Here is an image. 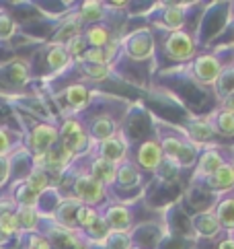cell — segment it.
I'll use <instances>...</instances> for the list:
<instances>
[{
	"instance_id": "1",
	"label": "cell",
	"mask_w": 234,
	"mask_h": 249,
	"mask_svg": "<svg viewBox=\"0 0 234 249\" xmlns=\"http://www.w3.org/2000/svg\"><path fill=\"white\" fill-rule=\"evenodd\" d=\"M60 142L74 157H83L84 153H88V148L93 144V140L86 132V126L78 118L64 120V124L60 126Z\"/></svg>"
},
{
	"instance_id": "2",
	"label": "cell",
	"mask_w": 234,
	"mask_h": 249,
	"mask_svg": "<svg viewBox=\"0 0 234 249\" xmlns=\"http://www.w3.org/2000/svg\"><path fill=\"white\" fill-rule=\"evenodd\" d=\"M160 146H163V153H165V159L168 161L177 163L179 167H191L193 163H197L200 159V153H197L195 144H191L185 136H165L160 140Z\"/></svg>"
},
{
	"instance_id": "3",
	"label": "cell",
	"mask_w": 234,
	"mask_h": 249,
	"mask_svg": "<svg viewBox=\"0 0 234 249\" xmlns=\"http://www.w3.org/2000/svg\"><path fill=\"white\" fill-rule=\"evenodd\" d=\"M74 200H78L80 204H86V206H95L99 208V204L105 200L107 196V188L103 183H99L91 173H83L74 179Z\"/></svg>"
},
{
	"instance_id": "4",
	"label": "cell",
	"mask_w": 234,
	"mask_h": 249,
	"mask_svg": "<svg viewBox=\"0 0 234 249\" xmlns=\"http://www.w3.org/2000/svg\"><path fill=\"white\" fill-rule=\"evenodd\" d=\"M165 52L170 60L175 62H187L195 58V39L193 35L185 31V29H179L168 33V37L165 39Z\"/></svg>"
},
{
	"instance_id": "5",
	"label": "cell",
	"mask_w": 234,
	"mask_h": 249,
	"mask_svg": "<svg viewBox=\"0 0 234 249\" xmlns=\"http://www.w3.org/2000/svg\"><path fill=\"white\" fill-rule=\"evenodd\" d=\"M60 142V128L53 124H35L33 130L29 132L27 144H29L33 157L46 155Z\"/></svg>"
},
{
	"instance_id": "6",
	"label": "cell",
	"mask_w": 234,
	"mask_h": 249,
	"mask_svg": "<svg viewBox=\"0 0 234 249\" xmlns=\"http://www.w3.org/2000/svg\"><path fill=\"white\" fill-rule=\"evenodd\" d=\"M222 62L218 56L214 54H201V56H195L193 58V64H191V72L195 76L197 83L201 85H214L218 83V78L222 74Z\"/></svg>"
},
{
	"instance_id": "7",
	"label": "cell",
	"mask_w": 234,
	"mask_h": 249,
	"mask_svg": "<svg viewBox=\"0 0 234 249\" xmlns=\"http://www.w3.org/2000/svg\"><path fill=\"white\" fill-rule=\"evenodd\" d=\"M128 150H130L128 140L123 138V134L117 132L115 136L99 142L95 157H101V159H105V161H109V163L119 167V165H123L125 161H128Z\"/></svg>"
},
{
	"instance_id": "8",
	"label": "cell",
	"mask_w": 234,
	"mask_h": 249,
	"mask_svg": "<svg viewBox=\"0 0 234 249\" xmlns=\"http://www.w3.org/2000/svg\"><path fill=\"white\" fill-rule=\"evenodd\" d=\"M123 48L132 60H146L152 56V50H154V37L148 29H138L125 37Z\"/></svg>"
},
{
	"instance_id": "9",
	"label": "cell",
	"mask_w": 234,
	"mask_h": 249,
	"mask_svg": "<svg viewBox=\"0 0 234 249\" xmlns=\"http://www.w3.org/2000/svg\"><path fill=\"white\" fill-rule=\"evenodd\" d=\"M163 161H165V153H163V146H160L158 140L142 142L136 150V165L140 169H144V171L156 173Z\"/></svg>"
},
{
	"instance_id": "10",
	"label": "cell",
	"mask_w": 234,
	"mask_h": 249,
	"mask_svg": "<svg viewBox=\"0 0 234 249\" xmlns=\"http://www.w3.org/2000/svg\"><path fill=\"white\" fill-rule=\"evenodd\" d=\"M185 132V138L195 144L197 148L200 146H212L214 136H216V130H214V124L212 118H195L187 124Z\"/></svg>"
},
{
	"instance_id": "11",
	"label": "cell",
	"mask_w": 234,
	"mask_h": 249,
	"mask_svg": "<svg viewBox=\"0 0 234 249\" xmlns=\"http://www.w3.org/2000/svg\"><path fill=\"white\" fill-rule=\"evenodd\" d=\"M222 165H226V157L222 155V150L216 146H208L195 163V179H210Z\"/></svg>"
},
{
	"instance_id": "12",
	"label": "cell",
	"mask_w": 234,
	"mask_h": 249,
	"mask_svg": "<svg viewBox=\"0 0 234 249\" xmlns=\"http://www.w3.org/2000/svg\"><path fill=\"white\" fill-rule=\"evenodd\" d=\"M101 214L107 220L109 229L115 231V233H128L132 227V212L123 204H109V206L101 210Z\"/></svg>"
},
{
	"instance_id": "13",
	"label": "cell",
	"mask_w": 234,
	"mask_h": 249,
	"mask_svg": "<svg viewBox=\"0 0 234 249\" xmlns=\"http://www.w3.org/2000/svg\"><path fill=\"white\" fill-rule=\"evenodd\" d=\"M86 132H88V136H91V140L99 144V142L117 134V124L113 118L101 113V115H95V118L86 124Z\"/></svg>"
},
{
	"instance_id": "14",
	"label": "cell",
	"mask_w": 234,
	"mask_h": 249,
	"mask_svg": "<svg viewBox=\"0 0 234 249\" xmlns=\"http://www.w3.org/2000/svg\"><path fill=\"white\" fill-rule=\"evenodd\" d=\"M205 185L214 192V194H228L234 188V165L226 163L216 171L210 179H205Z\"/></svg>"
},
{
	"instance_id": "15",
	"label": "cell",
	"mask_w": 234,
	"mask_h": 249,
	"mask_svg": "<svg viewBox=\"0 0 234 249\" xmlns=\"http://www.w3.org/2000/svg\"><path fill=\"white\" fill-rule=\"evenodd\" d=\"M193 229L203 239H214L222 231L220 220L214 214V210H205V212H200L197 216H193Z\"/></svg>"
},
{
	"instance_id": "16",
	"label": "cell",
	"mask_w": 234,
	"mask_h": 249,
	"mask_svg": "<svg viewBox=\"0 0 234 249\" xmlns=\"http://www.w3.org/2000/svg\"><path fill=\"white\" fill-rule=\"evenodd\" d=\"M78 208H80V202L74 198H66L60 202L58 212H56V220H58V227L62 229H68V231H74L76 229V214H78Z\"/></svg>"
},
{
	"instance_id": "17",
	"label": "cell",
	"mask_w": 234,
	"mask_h": 249,
	"mask_svg": "<svg viewBox=\"0 0 234 249\" xmlns=\"http://www.w3.org/2000/svg\"><path fill=\"white\" fill-rule=\"evenodd\" d=\"M15 233H19L17 206L11 198H6L4 204H0V237H13Z\"/></svg>"
},
{
	"instance_id": "18",
	"label": "cell",
	"mask_w": 234,
	"mask_h": 249,
	"mask_svg": "<svg viewBox=\"0 0 234 249\" xmlns=\"http://www.w3.org/2000/svg\"><path fill=\"white\" fill-rule=\"evenodd\" d=\"M91 175L99 183H103L105 188L107 185H115V179H117V165L105 161L101 157H95L91 161Z\"/></svg>"
},
{
	"instance_id": "19",
	"label": "cell",
	"mask_w": 234,
	"mask_h": 249,
	"mask_svg": "<svg viewBox=\"0 0 234 249\" xmlns=\"http://www.w3.org/2000/svg\"><path fill=\"white\" fill-rule=\"evenodd\" d=\"M64 99L70 105V109L80 111L84 109L88 101H91V89L84 87V85H68L64 89Z\"/></svg>"
},
{
	"instance_id": "20",
	"label": "cell",
	"mask_w": 234,
	"mask_h": 249,
	"mask_svg": "<svg viewBox=\"0 0 234 249\" xmlns=\"http://www.w3.org/2000/svg\"><path fill=\"white\" fill-rule=\"evenodd\" d=\"M83 35H84V39H86V43H88V48H107L109 43L113 41V37H111V29L107 27V25H103V23H99V25H91V27H86L84 31H83Z\"/></svg>"
},
{
	"instance_id": "21",
	"label": "cell",
	"mask_w": 234,
	"mask_h": 249,
	"mask_svg": "<svg viewBox=\"0 0 234 249\" xmlns=\"http://www.w3.org/2000/svg\"><path fill=\"white\" fill-rule=\"evenodd\" d=\"M11 200L15 202V206H17V208H21V206H27V208H37L39 194L35 192V190H31L29 185H27V181H25V179H21L19 183L15 185Z\"/></svg>"
},
{
	"instance_id": "22",
	"label": "cell",
	"mask_w": 234,
	"mask_h": 249,
	"mask_svg": "<svg viewBox=\"0 0 234 249\" xmlns=\"http://www.w3.org/2000/svg\"><path fill=\"white\" fill-rule=\"evenodd\" d=\"M83 27H84V25H83V21H80L78 13H76V15H72L70 19L58 29L56 37H53V43H58V46H66L70 39L78 37V35H83Z\"/></svg>"
},
{
	"instance_id": "23",
	"label": "cell",
	"mask_w": 234,
	"mask_h": 249,
	"mask_svg": "<svg viewBox=\"0 0 234 249\" xmlns=\"http://www.w3.org/2000/svg\"><path fill=\"white\" fill-rule=\"evenodd\" d=\"M142 179V173H140V167L134 163V161H125L123 165L117 167V179L115 183L119 185V188H134V185H138Z\"/></svg>"
},
{
	"instance_id": "24",
	"label": "cell",
	"mask_w": 234,
	"mask_h": 249,
	"mask_svg": "<svg viewBox=\"0 0 234 249\" xmlns=\"http://www.w3.org/2000/svg\"><path fill=\"white\" fill-rule=\"evenodd\" d=\"M78 17L83 25H99L101 19L105 17V4L103 2H97V0H86V2L80 4L78 8Z\"/></svg>"
},
{
	"instance_id": "25",
	"label": "cell",
	"mask_w": 234,
	"mask_h": 249,
	"mask_svg": "<svg viewBox=\"0 0 234 249\" xmlns=\"http://www.w3.org/2000/svg\"><path fill=\"white\" fill-rule=\"evenodd\" d=\"M214 214L218 216L222 231H234V196L232 194L218 202Z\"/></svg>"
},
{
	"instance_id": "26",
	"label": "cell",
	"mask_w": 234,
	"mask_h": 249,
	"mask_svg": "<svg viewBox=\"0 0 234 249\" xmlns=\"http://www.w3.org/2000/svg\"><path fill=\"white\" fill-rule=\"evenodd\" d=\"M17 225H19V233L33 235L35 231H37V227H39L37 208H27V206L17 208Z\"/></svg>"
},
{
	"instance_id": "27",
	"label": "cell",
	"mask_w": 234,
	"mask_h": 249,
	"mask_svg": "<svg viewBox=\"0 0 234 249\" xmlns=\"http://www.w3.org/2000/svg\"><path fill=\"white\" fill-rule=\"evenodd\" d=\"M46 62H48V66L51 70H64L72 58L68 56V52H66V46H58V43H51V46L48 48V54H46Z\"/></svg>"
},
{
	"instance_id": "28",
	"label": "cell",
	"mask_w": 234,
	"mask_h": 249,
	"mask_svg": "<svg viewBox=\"0 0 234 249\" xmlns=\"http://www.w3.org/2000/svg\"><path fill=\"white\" fill-rule=\"evenodd\" d=\"M25 181H27V185H29L31 190H35L39 196L41 194H46L48 190H50V181H51V177H50V173L46 171V169H39V167H33L31 171H29V175L25 177Z\"/></svg>"
},
{
	"instance_id": "29",
	"label": "cell",
	"mask_w": 234,
	"mask_h": 249,
	"mask_svg": "<svg viewBox=\"0 0 234 249\" xmlns=\"http://www.w3.org/2000/svg\"><path fill=\"white\" fill-rule=\"evenodd\" d=\"M183 21H185V11L181 6H167L163 11V27L168 29L170 33L183 29Z\"/></svg>"
},
{
	"instance_id": "30",
	"label": "cell",
	"mask_w": 234,
	"mask_h": 249,
	"mask_svg": "<svg viewBox=\"0 0 234 249\" xmlns=\"http://www.w3.org/2000/svg\"><path fill=\"white\" fill-rule=\"evenodd\" d=\"M212 124H214V130L216 134H222V136H234V113L228 111H216L212 115Z\"/></svg>"
},
{
	"instance_id": "31",
	"label": "cell",
	"mask_w": 234,
	"mask_h": 249,
	"mask_svg": "<svg viewBox=\"0 0 234 249\" xmlns=\"http://www.w3.org/2000/svg\"><path fill=\"white\" fill-rule=\"evenodd\" d=\"M101 216V208H95V206H86V204H80L78 208V214H76V229H80L84 233L86 229H91L95 222Z\"/></svg>"
},
{
	"instance_id": "32",
	"label": "cell",
	"mask_w": 234,
	"mask_h": 249,
	"mask_svg": "<svg viewBox=\"0 0 234 249\" xmlns=\"http://www.w3.org/2000/svg\"><path fill=\"white\" fill-rule=\"evenodd\" d=\"M216 91H218L220 99L224 101L230 93H234V66H224L222 74L218 78V83H216Z\"/></svg>"
},
{
	"instance_id": "33",
	"label": "cell",
	"mask_w": 234,
	"mask_h": 249,
	"mask_svg": "<svg viewBox=\"0 0 234 249\" xmlns=\"http://www.w3.org/2000/svg\"><path fill=\"white\" fill-rule=\"evenodd\" d=\"M6 76H8V81H11L13 85H25L27 81H29V68H27L25 62L17 60V62H13V64L8 66Z\"/></svg>"
},
{
	"instance_id": "34",
	"label": "cell",
	"mask_w": 234,
	"mask_h": 249,
	"mask_svg": "<svg viewBox=\"0 0 234 249\" xmlns=\"http://www.w3.org/2000/svg\"><path fill=\"white\" fill-rule=\"evenodd\" d=\"M84 235L88 239H93V241H105V239L111 235V229H109V225H107V220L103 218V214L99 216V220L95 222L91 229L84 231Z\"/></svg>"
},
{
	"instance_id": "35",
	"label": "cell",
	"mask_w": 234,
	"mask_h": 249,
	"mask_svg": "<svg viewBox=\"0 0 234 249\" xmlns=\"http://www.w3.org/2000/svg\"><path fill=\"white\" fill-rule=\"evenodd\" d=\"M86 50H88V43L84 39V35H78V37L74 39H70L66 43V52H68V56L72 60H78V62H83V56L86 54Z\"/></svg>"
},
{
	"instance_id": "36",
	"label": "cell",
	"mask_w": 234,
	"mask_h": 249,
	"mask_svg": "<svg viewBox=\"0 0 234 249\" xmlns=\"http://www.w3.org/2000/svg\"><path fill=\"white\" fill-rule=\"evenodd\" d=\"M109 74H111L109 66H103V64H86V62H83V76L91 78V81H105Z\"/></svg>"
},
{
	"instance_id": "37",
	"label": "cell",
	"mask_w": 234,
	"mask_h": 249,
	"mask_svg": "<svg viewBox=\"0 0 234 249\" xmlns=\"http://www.w3.org/2000/svg\"><path fill=\"white\" fill-rule=\"evenodd\" d=\"M17 33V23L6 11H0V39H11Z\"/></svg>"
},
{
	"instance_id": "38",
	"label": "cell",
	"mask_w": 234,
	"mask_h": 249,
	"mask_svg": "<svg viewBox=\"0 0 234 249\" xmlns=\"http://www.w3.org/2000/svg\"><path fill=\"white\" fill-rule=\"evenodd\" d=\"M15 136L6 126H0V157H6L15 148Z\"/></svg>"
},
{
	"instance_id": "39",
	"label": "cell",
	"mask_w": 234,
	"mask_h": 249,
	"mask_svg": "<svg viewBox=\"0 0 234 249\" xmlns=\"http://www.w3.org/2000/svg\"><path fill=\"white\" fill-rule=\"evenodd\" d=\"M25 249H53V245L50 243V239L46 235L33 233V235H29V241H27Z\"/></svg>"
},
{
	"instance_id": "40",
	"label": "cell",
	"mask_w": 234,
	"mask_h": 249,
	"mask_svg": "<svg viewBox=\"0 0 234 249\" xmlns=\"http://www.w3.org/2000/svg\"><path fill=\"white\" fill-rule=\"evenodd\" d=\"M8 171H11V163L6 157H0V185L8 179Z\"/></svg>"
},
{
	"instance_id": "41",
	"label": "cell",
	"mask_w": 234,
	"mask_h": 249,
	"mask_svg": "<svg viewBox=\"0 0 234 249\" xmlns=\"http://www.w3.org/2000/svg\"><path fill=\"white\" fill-rule=\"evenodd\" d=\"M222 109L228 111V113H234V93H230L226 99L222 101Z\"/></svg>"
},
{
	"instance_id": "42",
	"label": "cell",
	"mask_w": 234,
	"mask_h": 249,
	"mask_svg": "<svg viewBox=\"0 0 234 249\" xmlns=\"http://www.w3.org/2000/svg\"><path fill=\"white\" fill-rule=\"evenodd\" d=\"M218 249H234V237H226L218 243Z\"/></svg>"
},
{
	"instance_id": "43",
	"label": "cell",
	"mask_w": 234,
	"mask_h": 249,
	"mask_svg": "<svg viewBox=\"0 0 234 249\" xmlns=\"http://www.w3.org/2000/svg\"><path fill=\"white\" fill-rule=\"evenodd\" d=\"M130 249H142V247H138V245H132V247H130Z\"/></svg>"
}]
</instances>
